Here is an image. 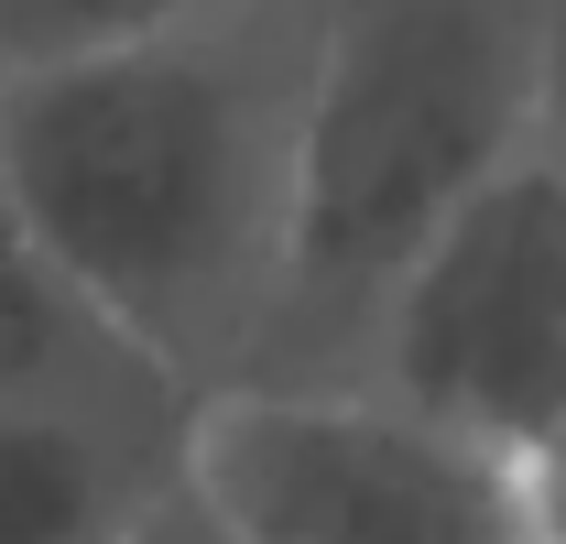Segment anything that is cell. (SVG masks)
Instances as JSON below:
<instances>
[{
  "label": "cell",
  "instance_id": "1",
  "mask_svg": "<svg viewBox=\"0 0 566 544\" xmlns=\"http://www.w3.org/2000/svg\"><path fill=\"white\" fill-rule=\"evenodd\" d=\"M316 0H229L109 55L0 76V186L120 338L218 393L273 316Z\"/></svg>",
  "mask_w": 566,
  "mask_h": 544
},
{
  "label": "cell",
  "instance_id": "2",
  "mask_svg": "<svg viewBox=\"0 0 566 544\" xmlns=\"http://www.w3.org/2000/svg\"><path fill=\"white\" fill-rule=\"evenodd\" d=\"M534 66L545 0H316L283 283L240 381L349 393L370 305L415 240L512 153H534Z\"/></svg>",
  "mask_w": 566,
  "mask_h": 544
},
{
  "label": "cell",
  "instance_id": "3",
  "mask_svg": "<svg viewBox=\"0 0 566 544\" xmlns=\"http://www.w3.org/2000/svg\"><path fill=\"white\" fill-rule=\"evenodd\" d=\"M349 393H381L491 458L566 425V197L534 153H512L415 240L370 305Z\"/></svg>",
  "mask_w": 566,
  "mask_h": 544
},
{
  "label": "cell",
  "instance_id": "4",
  "mask_svg": "<svg viewBox=\"0 0 566 544\" xmlns=\"http://www.w3.org/2000/svg\"><path fill=\"white\" fill-rule=\"evenodd\" d=\"M175 469L240 544H534L512 458L458 447L381 393H197Z\"/></svg>",
  "mask_w": 566,
  "mask_h": 544
},
{
  "label": "cell",
  "instance_id": "5",
  "mask_svg": "<svg viewBox=\"0 0 566 544\" xmlns=\"http://www.w3.org/2000/svg\"><path fill=\"white\" fill-rule=\"evenodd\" d=\"M0 393L11 404H66V414H98V425H132L153 447H186V414H197V393L164 381L66 283V262L33 240V218L11 207V186H0Z\"/></svg>",
  "mask_w": 566,
  "mask_h": 544
},
{
  "label": "cell",
  "instance_id": "6",
  "mask_svg": "<svg viewBox=\"0 0 566 544\" xmlns=\"http://www.w3.org/2000/svg\"><path fill=\"white\" fill-rule=\"evenodd\" d=\"M153 479H175V447L0 393V544H120Z\"/></svg>",
  "mask_w": 566,
  "mask_h": 544
},
{
  "label": "cell",
  "instance_id": "7",
  "mask_svg": "<svg viewBox=\"0 0 566 544\" xmlns=\"http://www.w3.org/2000/svg\"><path fill=\"white\" fill-rule=\"evenodd\" d=\"M229 0H0V76L11 66H66V55H109L142 33L208 22Z\"/></svg>",
  "mask_w": 566,
  "mask_h": 544
},
{
  "label": "cell",
  "instance_id": "8",
  "mask_svg": "<svg viewBox=\"0 0 566 544\" xmlns=\"http://www.w3.org/2000/svg\"><path fill=\"white\" fill-rule=\"evenodd\" d=\"M120 544H240V534L208 512V490L175 469V479H153V490H142V512L120 523Z\"/></svg>",
  "mask_w": 566,
  "mask_h": 544
},
{
  "label": "cell",
  "instance_id": "9",
  "mask_svg": "<svg viewBox=\"0 0 566 544\" xmlns=\"http://www.w3.org/2000/svg\"><path fill=\"white\" fill-rule=\"evenodd\" d=\"M512 501H523V534L534 544H566V425L512 458Z\"/></svg>",
  "mask_w": 566,
  "mask_h": 544
},
{
  "label": "cell",
  "instance_id": "10",
  "mask_svg": "<svg viewBox=\"0 0 566 544\" xmlns=\"http://www.w3.org/2000/svg\"><path fill=\"white\" fill-rule=\"evenodd\" d=\"M534 164L566 197V0H545V66H534Z\"/></svg>",
  "mask_w": 566,
  "mask_h": 544
}]
</instances>
